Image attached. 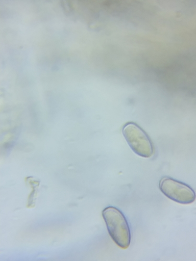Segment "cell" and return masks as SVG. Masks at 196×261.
I'll return each instance as SVG.
<instances>
[{"instance_id":"obj_3","label":"cell","mask_w":196,"mask_h":261,"mask_svg":"<svg viewBox=\"0 0 196 261\" xmlns=\"http://www.w3.org/2000/svg\"><path fill=\"white\" fill-rule=\"evenodd\" d=\"M159 188L167 198L180 204H189L195 200V192L189 186L170 177L162 178Z\"/></svg>"},{"instance_id":"obj_2","label":"cell","mask_w":196,"mask_h":261,"mask_svg":"<svg viewBox=\"0 0 196 261\" xmlns=\"http://www.w3.org/2000/svg\"><path fill=\"white\" fill-rule=\"evenodd\" d=\"M122 133L126 142L135 154L143 158H150L155 153L154 146L144 130L134 122L126 123Z\"/></svg>"},{"instance_id":"obj_1","label":"cell","mask_w":196,"mask_h":261,"mask_svg":"<svg viewBox=\"0 0 196 261\" xmlns=\"http://www.w3.org/2000/svg\"><path fill=\"white\" fill-rule=\"evenodd\" d=\"M102 216L111 237L122 249H127L131 243L130 229L123 213L114 206L104 209Z\"/></svg>"}]
</instances>
